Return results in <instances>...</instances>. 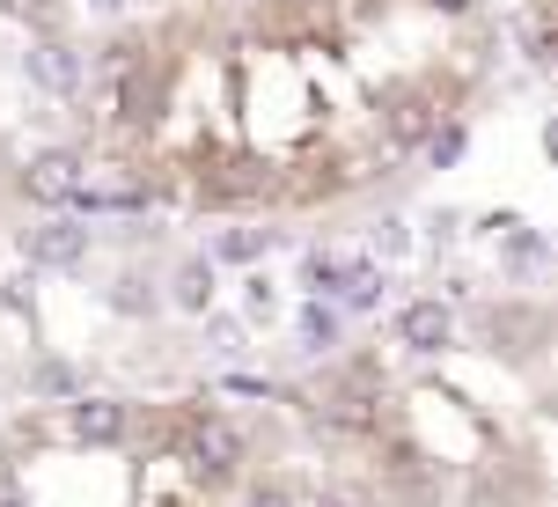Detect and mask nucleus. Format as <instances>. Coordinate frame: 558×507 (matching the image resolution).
I'll return each instance as SVG.
<instances>
[{
  "instance_id": "dca6fc26",
  "label": "nucleus",
  "mask_w": 558,
  "mask_h": 507,
  "mask_svg": "<svg viewBox=\"0 0 558 507\" xmlns=\"http://www.w3.org/2000/svg\"><path fill=\"white\" fill-rule=\"evenodd\" d=\"M434 8H448V15H463V8H471V0H434Z\"/></svg>"
},
{
  "instance_id": "2eb2a0df",
  "label": "nucleus",
  "mask_w": 558,
  "mask_h": 507,
  "mask_svg": "<svg viewBox=\"0 0 558 507\" xmlns=\"http://www.w3.org/2000/svg\"><path fill=\"white\" fill-rule=\"evenodd\" d=\"M88 8H96V15H111V8H125V0H88Z\"/></svg>"
},
{
  "instance_id": "f257e3e1",
  "label": "nucleus",
  "mask_w": 558,
  "mask_h": 507,
  "mask_svg": "<svg viewBox=\"0 0 558 507\" xmlns=\"http://www.w3.org/2000/svg\"><path fill=\"white\" fill-rule=\"evenodd\" d=\"M82 184H88V162L74 147H45V155H29V169H23V192L37 198V206H74Z\"/></svg>"
},
{
  "instance_id": "6e6552de",
  "label": "nucleus",
  "mask_w": 558,
  "mask_h": 507,
  "mask_svg": "<svg viewBox=\"0 0 558 507\" xmlns=\"http://www.w3.org/2000/svg\"><path fill=\"white\" fill-rule=\"evenodd\" d=\"M265 251H272V228H228L221 243H214V257H235V265H251Z\"/></svg>"
},
{
  "instance_id": "f03ea898",
  "label": "nucleus",
  "mask_w": 558,
  "mask_h": 507,
  "mask_svg": "<svg viewBox=\"0 0 558 507\" xmlns=\"http://www.w3.org/2000/svg\"><path fill=\"white\" fill-rule=\"evenodd\" d=\"M29 265H45V273H66V265H82L88 257V228L82 221H45V228H29Z\"/></svg>"
},
{
  "instance_id": "20e7f679",
  "label": "nucleus",
  "mask_w": 558,
  "mask_h": 507,
  "mask_svg": "<svg viewBox=\"0 0 558 507\" xmlns=\"http://www.w3.org/2000/svg\"><path fill=\"white\" fill-rule=\"evenodd\" d=\"M66 426H74V442H96V449H111V442H125V405H118V397H74Z\"/></svg>"
},
{
  "instance_id": "4468645a",
  "label": "nucleus",
  "mask_w": 558,
  "mask_h": 507,
  "mask_svg": "<svg viewBox=\"0 0 558 507\" xmlns=\"http://www.w3.org/2000/svg\"><path fill=\"white\" fill-rule=\"evenodd\" d=\"M316 507H361V500H345V493H331V500H316Z\"/></svg>"
},
{
  "instance_id": "f3484780",
  "label": "nucleus",
  "mask_w": 558,
  "mask_h": 507,
  "mask_svg": "<svg viewBox=\"0 0 558 507\" xmlns=\"http://www.w3.org/2000/svg\"><path fill=\"white\" fill-rule=\"evenodd\" d=\"M8 507H15V500H8Z\"/></svg>"
},
{
  "instance_id": "0eeeda50",
  "label": "nucleus",
  "mask_w": 558,
  "mask_h": 507,
  "mask_svg": "<svg viewBox=\"0 0 558 507\" xmlns=\"http://www.w3.org/2000/svg\"><path fill=\"white\" fill-rule=\"evenodd\" d=\"M235 456H243V434L228 420H198V471H235Z\"/></svg>"
},
{
  "instance_id": "7ed1b4c3",
  "label": "nucleus",
  "mask_w": 558,
  "mask_h": 507,
  "mask_svg": "<svg viewBox=\"0 0 558 507\" xmlns=\"http://www.w3.org/2000/svg\"><path fill=\"white\" fill-rule=\"evenodd\" d=\"M397 338H404L412 353H441L448 338H456V316H448L441 302H404V310H397Z\"/></svg>"
},
{
  "instance_id": "ddd939ff",
  "label": "nucleus",
  "mask_w": 558,
  "mask_h": 507,
  "mask_svg": "<svg viewBox=\"0 0 558 507\" xmlns=\"http://www.w3.org/2000/svg\"><path fill=\"white\" fill-rule=\"evenodd\" d=\"M23 15H37V23H52V0H15Z\"/></svg>"
},
{
  "instance_id": "9d476101",
  "label": "nucleus",
  "mask_w": 558,
  "mask_h": 507,
  "mask_svg": "<svg viewBox=\"0 0 558 507\" xmlns=\"http://www.w3.org/2000/svg\"><path fill=\"white\" fill-rule=\"evenodd\" d=\"M37 390H59V397H66V390H74V375H66L59 361H45V367H37Z\"/></svg>"
},
{
  "instance_id": "39448f33",
  "label": "nucleus",
  "mask_w": 558,
  "mask_h": 507,
  "mask_svg": "<svg viewBox=\"0 0 558 507\" xmlns=\"http://www.w3.org/2000/svg\"><path fill=\"white\" fill-rule=\"evenodd\" d=\"M23 67H29V82H37V88H52V96H66V88H82V59L66 52L59 37H37Z\"/></svg>"
},
{
  "instance_id": "f8f14e48",
  "label": "nucleus",
  "mask_w": 558,
  "mask_h": 507,
  "mask_svg": "<svg viewBox=\"0 0 558 507\" xmlns=\"http://www.w3.org/2000/svg\"><path fill=\"white\" fill-rule=\"evenodd\" d=\"M251 507H294V493H279V485H265V493H251Z\"/></svg>"
},
{
  "instance_id": "423d86ee",
  "label": "nucleus",
  "mask_w": 558,
  "mask_h": 507,
  "mask_svg": "<svg viewBox=\"0 0 558 507\" xmlns=\"http://www.w3.org/2000/svg\"><path fill=\"white\" fill-rule=\"evenodd\" d=\"M169 302L177 310H214V257H192V265H177V280H169Z\"/></svg>"
},
{
  "instance_id": "9b49d317",
  "label": "nucleus",
  "mask_w": 558,
  "mask_h": 507,
  "mask_svg": "<svg viewBox=\"0 0 558 507\" xmlns=\"http://www.w3.org/2000/svg\"><path fill=\"white\" fill-rule=\"evenodd\" d=\"M456 155H463V133H456V125H448V133H434V162H456Z\"/></svg>"
},
{
  "instance_id": "1a4fd4ad",
  "label": "nucleus",
  "mask_w": 558,
  "mask_h": 507,
  "mask_svg": "<svg viewBox=\"0 0 558 507\" xmlns=\"http://www.w3.org/2000/svg\"><path fill=\"white\" fill-rule=\"evenodd\" d=\"M331 338H338V310H324V302H308V310H302V346H308V353H324Z\"/></svg>"
}]
</instances>
